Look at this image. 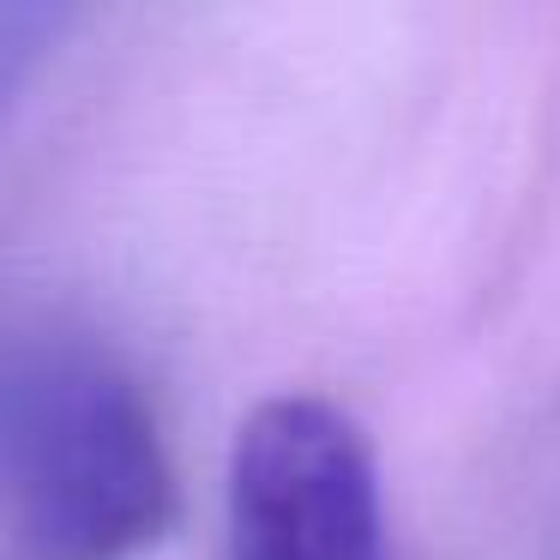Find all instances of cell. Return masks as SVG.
<instances>
[{"label": "cell", "mask_w": 560, "mask_h": 560, "mask_svg": "<svg viewBox=\"0 0 560 560\" xmlns=\"http://www.w3.org/2000/svg\"><path fill=\"white\" fill-rule=\"evenodd\" d=\"M182 488L145 380L73 319L0 326V560H139Z\"/></svg>", "instance_id": "obj_1"}, {"label": "cell", "mask_w": 560, "mask_h": 560, "mask_svg": "<svg viewBox=\"0 0 560 560\" xmlns=\"http://www.w3.org/2000/svg\"><path fill=\"white\" fill-rule=\"evenodd\" d=\"M230 560H398L355 416L314 392L247 416L230 452Z\"/></svg>", "instance_id": "obj_2"}, {"label": "cell", "mask_w": 560, "mask_h": 560, "mask_svg": "<svg viewBox=\"0 0 560 560\" xmlns=\"http://www.w3.org/2000/svg\"><path fill=\"white\" fill-rule=\"evenodd\" d=\"M67 25H73V13H61V7H0V133L13 127L19 103L49 67Z\"/></svg>", "instance_id": "obj_3"}]
</instances>
